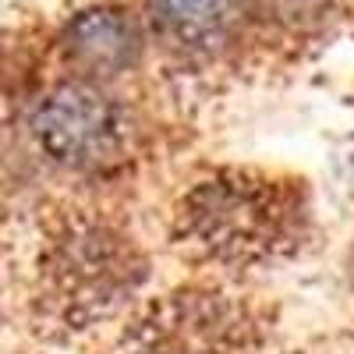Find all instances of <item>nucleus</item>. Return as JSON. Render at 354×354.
Returning <instances> with one entry per match:
<instances>
[{
  "mask_svg": "<svg viewBox=\"0 0 354 354\" xmlns=\"http://www.w3.org/2000/svg\"><path fill=\"white\" fill-rule=\"evenodd\" d=\"M305 188L252 167H223L195 181L174 209L177 241L230 270H255L301 245Z\"/></svg>",
  "mask_w": 354,
  "mask_h": 354,
  "instance_id": "f257e3e1",
  "label": "nucleus"
},
{
  "mask_svg": "<svg viewBox=\"0 0 354 354\" xmlns=\"http://www.w3.org/2000/svg\"><path fill=\"white\" fill-rule=\"evenodd\" d=\"M43 298L68 326H88L124 305L145 280V255L117 227L71 216L53 230L39 259Z\"/></svg>",
  "mask_w": 354,
  "mask_h": 354,
  "instance_id": "f03ea898",
  "label": "nucleus"
},
{
  "mask_svg": "<svg viewBox=\"0 0 354 354\" xmlns=\"http://www.w3.org/2000/svg\"><path fill=\"white\" fill-rule=\"evenodd\" d=\"M36 149L64 170L96 174L128 156L131 117L110 93L88 82L57 85L28 113Z\"/></svg>",
  "mask_w": 354,
  "mask_h": 354,
  "instance_id": "7ed1b4c3",
  "label": "nucleus"
},
{
  "mask_svg": "<svg viewBox=\"0 0 354 354\" xmlns=\"http://www.w3.org/2000/svg\"><path fill=\"white\" fill-rule=\"evenodd\" d=\"M128 340L135 354H245L255 322L227 294L174 290L138 315Z\"/></svg>",
  "mask_w": 354,
  "mask_h": 354,
  "instance_id": "20e7f679",
  "label": "nucleus"
},
{
  "mask_svg": "<svg viewBox=\"0 0 354 354\" xmlns=\"http://www.w3.org/2000/svg\"><path fill=\"white\" fill-rule=\"evenodd\" d=\"M64 53L71 64L88 71H124L138 57V28L117 8H88L64 28Z\"/></svg>",
  "mask_w": 354,
  "mask_h": 354,
  "instance_id": "39448f33",
  "label": "nucleus"
},
{
  "mask_svg": "<svg viewBox=\"0 0 354 354\" xmlns=\"http://www.w3.org/2000/svg\"><path fill=\"white\" fill-rule=\"evenodd\" d=\"M241 18V0H153L156 32L177 50H213Z\"/></svg>",
  "mask_w": 354,
  "mask_h": 354,
  "instance_id": "423d86ee",
  "label": "nucleus"
}]
</instances>
